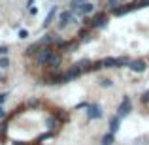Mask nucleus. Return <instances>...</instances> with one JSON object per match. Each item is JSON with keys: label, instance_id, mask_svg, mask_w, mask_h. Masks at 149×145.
<instances>
[{"label": "nucleus", "instance_id": "nucleus-1", "mask_svg": "<svg viewBox=\"0 0 149 145\" xmlns=\"http://www.w3.org/2000/svg\"><path fill=\"white\" fill-rule=\"evenodd\" d=\"M53 58V51H51L49 47H45V49H42L40 53H38V64H49V60Z\"/></svg>", "mask_w": 149, "mask_h": 145}, {"label": "nucleus", "instance_id": "nucleus-2", "mask_svg": "<svg viewBox=\"0 0 149 145\" xmlns=\"http://www.w3.org/2000/svg\"><path fill=\"white\" fill-rule=\"evenodd\" d=\"M130 109H132V105H130V98L125 96V98H123V104H121V105H119V109H117V113H119V117H127L128 113H130Z\"/></svg>", "mask_w": 149, "mask_h": 145}, {"label": "nucleus", "instance_id": "nucleus-3", "mask_svg": "<svg viewBox=\"0 0 149 145\" xmlns=\"http://www.w3.org/2000/svg\"><path fill=\"white\" fill-rule=\"evenodd\" d=\"M102 117V108L98 104H91L89 105V119H100Z\"/></svg>", "mask_w": 149, "mask_h": 145}, {"label": "nucleus", "instance_id": "nucleus-4", "mask_svg": "<svg viewBox=\"0 0 149 145\" xmlns=\"http://www.w3.org/2000/svg\"><path fill=\"white\" fill-rule=\"evenodd\" d=\"M146 68H147V66H146V60H132V62H130V70H132V72L142 74Z\"/></svg>", "mask_w": 149, "mask_h": 145}, {"label": "nucleus", "instance_id": "nucleus-5", "mask_svg": "<svg viewBox=\"0 0 149 145\" xmlns=\"http://www.w3.org/2000/svg\"><path fill=\"white\" fill-rule=\"evenodd\" d=\"M72 21V13L70 11H62L61 15H58V23H61V28H64V26H68V23Z\"/></svg>", "mask_w": 149, "mask_h": 145}, {"label": "nucleus", "instance_id": "nucleus-6", "mask_svg": "<svg viewBox=\"0 0 149 145\" xmlns=\"http://www.w3.org/2000/svg\"><path fill=\"white\" fill-rule=\"evenodd\" d=\"M102 64L104 68H119V58H104Z\"/></svg>", "mask_w": 149, "mask_h": 145}, {"label": "nucleus", "instance_id": "nucleus-7", "mask_svg": "<svg viewBox=\"0 0 149 145\" xmlns=\"http://www.w3.org/2000/svg\"><path fill=\"white\" fill-rule=\"evenodd\" d=\"M106 21H108V19H106V15L104 13H98V15H95V17H93V26H102V25H106Z\"/></svg>", "mask_w": 149, "mask_h": 145}, {"label": "nucleus", "instance_id": "nucleus-8", "mask_svg": "<svg viewBox=\"0 0 149 145\" xmlns=\"http://www.w3.org/2000/svg\"><path fill=\"white\" fill-rule=\"evenodd\" d=\"M93 10H95V6H93L91 2H83L81 4V8H79V13H93Z\"/></svg>", "mask_w": 149, "mask_h": 145}, {"label": "nucleus", "instance_id": "nucleus-9", "mask_svg": "<svg viewBox=\"0 0 149 145\" xmlns=\"http://www.w3.org/2000/svg\"><path fill=\"white\" fill-rule=\"evenodd\" d=\"M117 128H119V115H117V117H113V119L109 121V132H111V134H115V132H117Z\"/></svg>", "mask_w": 149, "mask_h": 145}, {"label": "nucleus", "instance_id": "nucleus-10", "mask_svg": "<svg viewBox=\"0 0 149 145\" xmlns=\"http://www.w3.org/2000/svg\"><path fill=\"white\" fill-rule=\"evenodd\" d=\"M111 143H113V134L109 132V134H106L102 138V145H111Z\"/></svg>", "mask_w": 149, "mask_h": 145}, {"label": "nucleus", "instance_id": "nucleus-11", "mask_svg": "<svg viewBox=\"0 0 149 145\" xmlns=\"http://www.w3.org/2000/svg\"><path fill=\"white\" fill-rule=\"evenodd\" d=\"M55 13H57V8H51V11H49V15H47V17H45V26H47V25H49V23H51V19H53V17H55Z\"/></svg>", "mask_w": 149, "mask_h": 145}, {"label": "nucleus", "instance_id": "nucleus-12", "mask_svg": "<svg viewBox=\"0 0 149 145\" xmlns=\"http://www.w3.org/2000/svg\"><path fill=\"white\" fill-rule=\"evenodd\" d=\"M132 8H115V10H113V13L115 15H123V13H127V11H130Z\"/></svg>", "mask_w": 149, "mask_h": 145}, {"label": "nucleus", "instance_id": "nucleus-13", "mask_svg": "<svg viewBox=\"0 0 149 145\" xmlns=\"http://www.w3.org/2000/svg\"><path fill=\"white\" fill-rule=\"evenodd\" d=\"M58 62H61V57H58V55H53V58L49 60V66L55 68V66H58Z\"/></svg>", "mask_w": 149, "mask_h": 145}, {"label": "nucleus", "instance_id": "nucleus-14", "mask_svg": "<svg viewBox=\"0 0 149 145\" xmlns=\"http://www.w3.org/2000/svg\"><path fill=\"white\" fill-rule=\"evenodd\" d=\"M0 66H2V68H8V66H10V60H8V57H0Z\"/></svg>", "mask_w": 149, "mask_h": 145}, {"label": "nucleus", "instance_id": "nucleus-15", "mask_svg": "<svg viewBox=\"0 0 149 145\" xmlns=\"http://www.w3.org/2000/svg\"><path fill=\"white\" fill-rule=\"evenodd\" d=\"M100 85H102V87H111L113 81L111 79H100Z\"/></svg>", "mask_w": 149, "mask_h": 145}, {"label": "nucleus", "instance_id": "nucleus-16", "mask_svg": "<svg viewBox=\"0 0 149 145\" xmlns=\"http://www.w3.org/2000/svg\"><path fill=\"white\" fill-rule=\"evenodd\" d=\"M19 38H21V40H25V38H29V32H26L25 28H21V30H19Z\"/></svg>", "mask_w": 149, "mask_h": 145}, {"label": "nucleus", "instance_id": "nucleus-17", "mask_svg": "<svg viewBox=\"0 0 149 145\" xmlns=\"http://www.w3.org/2000/svg\"><path fill=\"white\" fill-rule=\"evenodd\" d=\"M142 102H143V104H149V91H146V92H143V96H142Z\"/></svg>", "mask_w": 149, "mask_h": 145}, {"label": "nucleus", "instance_id": "nucleus-18", "mask_svg": "<svg viewBox=\"0 0 149 145\" xmlns=\"http://www.w3.org/2000/svg\"><path fill=\"white\" fill-rule=\"evenodd\" d=\"M6 55H8V47L2 45V47H0V57H6Z\"/></svg>", "mask_w": 149, "mask_h": 145}, {"label": "nucleus", "instance_id": "nucleus-19", "mask_svg": "<svg viewBox=\"0 0 149 145\" xmlns=\"http://www.w3.org/2000/svg\"><path fill=\"white\" fill-rule=\"evenodd\" d=\"M149 6V0H142V2L138 4V8H147Z\"/></svg>", "mask_w": 149, "mask_h": 145}, {"label": "nucleus", "instance_id": "nucleus-20", "mask_svg": "<svg viewBox=\"0 0 149 145\" xmlns=\"http://www.w3.org/2000/svg\"><path fill=\"white\" fill-rule=\"evenodd\" d=\"M6 98H8V94H4V92H2V94H0V105H2L4 102H6Z\"/></svg>", "mask_w": 149, "mask_h": 145}, {"label": "nucleus", "instance_id": "nucleus-21", "mask_svg": "<svg viewBox=\"0 0 149 145\" xmlns=\"http://www.w3.org/2000/svg\"><path fill=\"white\" fill-rule=\"evenodd\" d=\"M4 115H6V111H4V109L0 108V119H4Z\"/></svg>", "mask_w": 149, "mask_h": 145}, {"label": "nucleus", "instance_id": "nucleus-22", "mask_svg": "<svg viewBox=\"0 0 149 145\" xmlns=\"http://www.w3.org/2000/svg\"><path fill=\"white\" fill-rule=\"evenodd\" d=\"M115 4H117V0H109V6L111 8H115Z\"/></svg>", "mask_w": 149, "mask_h": 145}, {"label": "nucleus", "instance_id": "nucleus-23", "mask_svg": "<svg viewBox=\"0 0 149 145\" xmlns=\"http://www.w3.org/2000/svg\"><path fill=\"white\" fill-rule=\"evenodd\" d=\"M32 2H34V0H29V6H32Z\"/></svg>", "mask_w": 149, "mask_h": 145}]
</instances>
